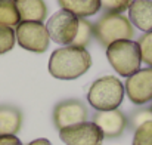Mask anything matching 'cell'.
<instances>
[{
    "label": "cell",
    "instance_id": "obj_16",
    "mask_svg": "<svg viewBox=\"0 0 152 145\" xmlns=\"http://www.w3.org/2000/svg\"><path fill=\"white\" fill-rule=\"evenodd\" d=\"M93 36V25L92 22H89L84 18H78V30H77V36L72 42V46H78V48H84L90 43Z\"/></svg>",
    "mask_w": 152,
    "mask_h": 145
},
{
    "label": "cell",
    "instance_id": "obj_11",
    "mask_svg": "<svg viewBox=\"0 0 152 145\" xmlns=\"http://www.w3.org/2000/svg\"><path fill=\"white\" fill-rule=\"evenodd\" d=\"M129 19L139 30L152 31V0H133L129 6Z\"/></svg>",
    "mask_w": 152,
    "mask_h": 145
},
{
    "label": "cell",
    "instance_id": "obj_23",
    "mask_svg": "<svg viewBox=\"0 0 152 145\" xmlns=\"http://www.w3.org/2000/svg\"><path fill=\"white\" fill-rule=\"evenodd\" d=\"M28 145H52V144H50V141H48V139H45V138H40V139L31 141Z\"/></svg>",
    "mask_w": 152,
    "mask_h": 145
},
{
    "label": "cell",
    "instance_id": "obj_2",
    "mask_svg": "<svg viewBox=\"0 0 152 145\" xmlns=\"http://www.w3.org/2000/svg\"><path fill=\"white\" fill-rule=\"evenodd\" d=\"M124 98V85L114 76H105L92 83L87 101L96 111L118 110Z\"/></svg>",
    "mask_w": 152,
    "mask_h": 145
},
{
    "label": "cell",
    "instance_id": "obj_12",
    "mask_svg": "<svg viewBox=\"0 0 152 145\" xmlns=\"http://www.w3.org/2000/svg\"><path fill=\"white\" fill-rule=\"evenodd\" d=\"M21 21L42 22L48 16V6L45 0H13Z\"/></svg>",
    "mask_w": 152,
    "mask_h": 145
},
{
    "label": "cell",
    "instance_id": "obj_4",
    "mask_svg": "<svg viewBox=\"0 0 152 145\" xmlns=\"http://www.w3.org/2000/svg\"><path fill=\"white\" fill-rule=\"evenodd\" d=\"M93 36L102 46L108 48L117 40H132L134 27L130 19L121 13H105L93 25Z\"/></svg>",
    "mask_w": 152,
    "mask_h": 145
},
{
    "label": "cell",
    "instance_id": "obj_20",
    "mask_svg": "<svg viewBox=\"0 0 152 145\" xmlns=\"http://www.w3.org/2000/svg\"><path fill=\"white\" fill-rule=\"evenodd\" d=\"M133 145H152V121L139 126L134 130Z\"/></svg>",
    "mask_w": 152,
    "mask_h": 145
},
{
    "label": "cell",
    "instance_id": "obj_22",
    "mask_svg": "<svg viewBox=\"0 0 152 145\" xmlns=\"http://www.w3.org/2000/svg\"><path fill=\"white\" fill-rule=\"evenodd\" d=\"M0 145H22V142L15 135H3L0 136Z\"/></svg>",
    "mask_w": 152,
    "mask_h": 145
},
{
    "label": "cell",
    "instance_id": "obj_24",
    "mask_svg": "<svg viewBox=\"0 0 152 145\" xmlns=\"http://www.w3.org/2000/svg\"><path fill=\"white\" fill-rule=\"evenodd\" d=\"M151 108H152V107H151Z\"/></svg>",
    "mask_w": 152,
    "mask_h": 145
},
{
    "label": "cell",
    "instance_id": "obj_7",
    "mask_svg": "<svg viewBox=\"0 0 152 145\" xmlns=\"http://www.w3.org/2000/svg\"><path fill=\"white\" fill-rule=\"evenodd\" d=\"M59 138L66 145H102L103 142V133L93 121L61 129Z\"/></svg>",
    "mask_w": 152,
    "mask_h": 145
},
{
    "label": "cell",
    "instance_id": "obj_9",
    "mask_svg": "<svg viewBox=\"0 0 152 145\" xmlns=\"http://www.w3.org/2000/svg\"><path fill=\"white\" fill-rule=\"evenodd\" d=\"M124 92L129 99L136 105H143L152 101V68H143L127 77L124 83Z\"/></svg>",
    "mask_w": 152,
    "mask_h": 145
},
{
    "label": "cell",
    "instance_id": "obj_15",
    "mask_svg": "<svg viewBox=\"0 0 152 145\" xmlns=\"http://www.w3.org/2000/svg\"><path fill=\"white\" fill-rule=\"evenodd\" d=\"M21 22L13 0H0V24L16 27Z\"/></svg>",
    "mask_w": 152,
    "mask_h": 145
},
{
    "label": "cell",
    "instance_id": "obj_14",
    "mask_svg": "<svg viewBox=\"0 0 152 145\" xmlns=\"http://www.w3.org/2000/svg\"><path fill=\"white\" fill-rule=\"evenodd\" d=\"M59 6L77 18H87L99 12V0H58Z\"/></svg>",
    "mask_w": 152,
    "mask_h": 145
},
{
    "label": "cell",
    "instance_id": "obj_3",
    "mask_svg": "<svg viewBox=\"0 0 152 145\" xmlns=\"http://www.w3.org/2000/svg\"><path fill=\"white\" fill-rule=\"evenodd\" d=\"M106 58L121 77H130L140 70L142 56L137 42L117 40L111 43L106 48Z\"/></svg>",
    "mask_w": 152,
    "mask_h": 145
},
{
    "label": "cell",
    "instance_id": "obj_21",
    "mask_svg": "<svg viewBox=\"0 0 152 145\" xmlns=\"http://www.w3.org/2000/svg\"><path fill=\"white\" fill-rule=\"evenodd\" d=\"M101 7L106 10V13H123L129 9L133 0H99Z\"/></svg>",
    "mask_w": 152,
    "mask_h": 145
},
{
    "label": "cell",
    "instance_id": "obj_19",
    "mask_svg": "<svg viewBox=\"0 0 152 145\" xmlns=\"http://www.w3.org/2000/svg\"><path fill=\"white\" fill-rule=\"evenodd\" d=\"M137 45H139V49H140L142 62H145L146 65H149L152 68V31L145 33L137 40Z\"/></svg>",
    "mask_w": 152,
    "mask_h": 145
},
{
    "label": "cell",
    "instance_id": "obj_8",
    "mask_svg": "<svg viewBox=\"0 0 152 145\" xmlns=\"http://www.w3.org/2000/svg\"><path fill=\"white\" fill-rule=\"evenodd\" d=\"M87 108L78 99H66L53 108V123L61 130L74 124L84 123L87 120Z\"/></svg>",
    "mask_w": 152,
    "mask_h": 145
},
{
    "label": "cell",
    "instance_id": "obj_17",
    "mask_svg": "<svg viewBox=\"0 0 152 145\" xmlns=\"http://www.w3.org/2000/svg\"><path fill=\"white\" fill-rule=\"evenodd\" d=\"M15 42H16L15 30L12 27L0 24V55L12 50V48L15 46Z\"/></svg>",
    "mask_w": 152,
    "mask_h": 145
},
{
    "label": "cell",
    "instance_id": "obj_10",
    "mask_svg": "<svg viewBox=\"0 0 152 145\" xmlns=\"http://www.w3.org/2000/svg\"><path fill=\"white\" fill-rule=\"evenodd\" d=\"M93 123L101 129L103 138H118L127 127V117L120 110L98 111L93 116Z\"/></svg>",
    "mask_w": 152,
    "mask_h": 145
},
{
    "label": "cell",
    "instance_id": "obj_5",
    "mask_svg": "<svg viewBox=\"0 0 152 145\" xmlns=\"http://www.w3.org/2000/svg\"><path fill=\"white\" fill-rule=\"evenodd\" d=\"M15 37L21 48L34 53L46 52L50 43V37L43 22L21 21L15 27Z\"/></svg>",
    "mask_w": 152,
    "mask_h": 145
},
{
    "label": "cell",
    "instance_id": "obj_6",
    "mask_svg": "<svg viewBox=\"0 0 152 145\" xmlns=\"http://www.w3.org/2000/svg\"><path fill=\"white\" fill-rule=\"evenodd\" d=\"M46 30H48L50 40H53L55 43L69 46V45H72V42L77 36L78 18L74 16L72 13L61 9L49 18Z\"/></svg>",
    "mask_w": 152,
    "mask_h": 145
},
{
    "label": "cell",
    "instance_id": "obj_18",
    "mask_svg": "<svg viewBox=\"0 0 152 145\" xmlns=\"http://www.w3.org/2000/svg\"><path fill=\"white\" fill-rule=\"evenodd\" d=\"M148 121H152V108H139L136 111L132 113V116L127 119V123L132 129H137L139 126L148 123Z\"/></svg>",
    "mask_w": 152,
    "mask_h": 145
},
{
    "label": "cell",
    "instance_id": "obj_1",
    "mask_svg": "<svg viewBox=\"0 0 152 145\" xmlns=\"http://www.w3.org/2000/svg\"><path fill=\"white\" fill-rule=\"evenodd\" d=\"M92 65L90 53L84 48L65 46L56 49L49 59V73L59 80H74L89 71Z\"/></svg>",
    "mask_w": 152,
    "mask_h": 145
},
{
    "label": "cell",
    "instance_id": "obj_13",
    "mask_svg": "<svg viewBox=\"0 0 152 145\" xmlns=\"http://www.w3.org/2000/svg\"><path fill=\"white\" fill-rule=\"evenodd\" d=\"M22 126V113L13 105H0V136L16 135Z\"/></svg>",
    "mask_w": 152,
    "mask_h": 145
}]
</instances>
